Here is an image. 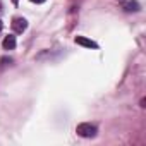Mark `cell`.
<instances>
[{
    "instance_id": "cell-1",
    "label": "cell",
    "mask_w": 146,
    "mask_h": 146,
    "mask_svg": "<svg viewBox=\"0 0 146 146\" xmlns=\"http://www.w3.org/2000/svg\"><path fill=\"white\" fill-rule=\"evenodd\" d=\"M76 132L79 134V136H83V137H93L95 134H96V127L93 125V124H79L78 125V129H76Z\"/></svg>"
},
{
    "instance_id": "cell-2",
    "label": "cell",
    "mask_w": 146,
    "mask_h": 146,
    "mask_svg": "<svg viewBox=\"0 0 146 146\" xmlns=\"http://www.w3.org/2000/svg\"><path fill=\"white\" fill-rule=\"evenodd\" d=\"M26 28H28V21L24 17H16L12 21V29L16 33H23V31H26Z\"/></svg>"
},
{
    "instance_id": "cell-3",
    "label": "cell",
    "mask_w": 146,
    "mask_h": 146,
    "mask_svg": "<svg viewBox=\"0 0 146 146\" xmlns=\"http://www.w3.org/2000/svg\"><path fill=\"white\" fill-rule=\"evenodd\" d=\"M76 43L78 45H83L86 48H98V43H95L93 40H88L84 36H76Z\"/></svg>"
},
{
    "instance_id": "cell-4",
    "label": "cell",
    "mask_w": 146,
    "mask_h": 146,
    "mask_svg": "<svg viewBox=\"0 0 146 146\" xmlns=\"http://www.w3.org/2000/svg\"><path fill=\"white\" fill-rule=\"evenodd\" d=\"M2 46H4L5 50H14V48H16V36H12V35L5 36L4 41H2Z\"/></svg>"
},
{
    "instance_id": "cell-5",
    "label": "cell",
    "mask_w": 146,
    "mask_h": 146,
    "mask_svg": "<svg viewBox=\"0 0 146 146\" xmlns=\"http://www.w3.org/2000/svg\"><path fill=\"white\" fill-rule=\"evenodd\" d=\"M124 9H125L127 12H136V11H139V4L131 0V2H125V4H124Z\"/></svg>"
},
{
    "instance_id": "cell-6",
    "label": "cell",
    "mask_w": 146,
    "mask_h": 146,
    "mask_svg": "<svg viewBox=\"0 0 146 146\" xmlns=\"http://www.w3.org/2000/svg\"><path fill=\"white\" fill-rule=\"evenodd\" d=\"M31 2H35V4H43L45 0H31Z\"/></svg>"
},
{
    "instance_id": "cell-7",
    "label": "cell",
    "mask_w": 146,
    "mask_h": 146,
    "mask_svg": "<svg viewBox=\"0 0 146 146\" xmlns=\"http://www.w3.org/2000/svg\"><path fill=\"white\" fill-rule=\"evenodd\" d=\"M2 28H4V24H2V21H0V31H2Z\"/></svg>"
},
{
    "instance_id": "cell-8",
    "label": "cell",
    "mask_w": 146,
    "mask_h": 146,
    "mask_svg": "<svg viewBox=\"0 0 146 146\" xmlns=\"http://www.w3.org/2000/svg\"><path fill=\"white\" fill-rule=\"evenodd\" d=\"M17 2H19V0H12V4H16V5H17Z\"/></svg>"
}]
</instances>
